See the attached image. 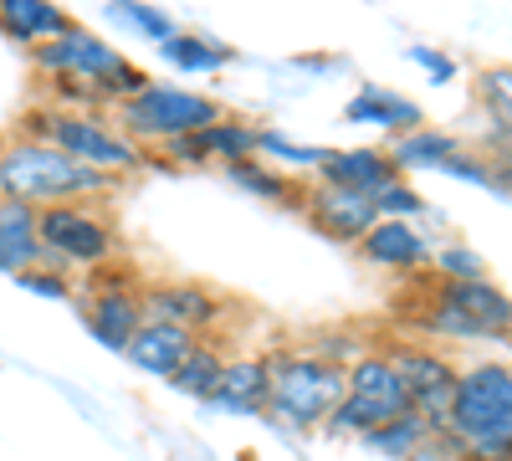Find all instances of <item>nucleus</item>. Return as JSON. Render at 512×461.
I'll return each instance as SVG.
<instances>
[{"label": "nucleus", "instance_id": "obj_27", "mask_svg": "<svg viewBox=\"0 0 512 461\" xmlns=\"http://www.w3.org/2000/svg\"><path fill=\"white\" fill-rule=\"evenodd\" d=\"M431 267L441 282H477L487 277V262L477 257L472 246H446V251H431Z\"/></svg>", "mask_w": 512, "mask_h": 461}, {"label": "nucleus", "instance_id": "obj_25", "mask_svg": "<svg viewBox=\"0 0 512 461\" xmlns=\"http://www.w3.org/2000/svg\"><path fill=\"white\" fill-rule=\"evenodd\" d=\"M425 436H431V421H425V415H415V410H405V415H395V421H384L379 431H369L364 441H369L374 451H384V456H395V461H410Z\"/></svg>", "mask_w": 512, "mask_h": 461}, {"label": "nucleus", "instance_id": "obj_17", "mask_svg": "<svg viewBox=\"0 0 512 461\" xmlns=\"http://www.w3.org/2000/svg\"><path fill=\"white\" fill-rule=\"evenodd\" d=\"M31 267H47V251L36 236V211L21 200H0V272L21 277Z\"/></svg>", "mask_w": 512, "mask_h": 461}, {"label": "nucleus", "instance_id": "obj_29", "mask_svg": "<svg viewBox=\"0 0 512 461\" xmlns=\"http://www.w3.org/2000/svg\"><path fill=\"white\" fill-rule=\"evenodd\" d=\"M507 82H512L507 67H487L482 72V103L497 108V144L502 149H507V129H512V118H507Z\"/></svg>", "mask_w": 512, "mask_h": 461}, {"label": "nucleus", "instance_id": "obj_30", "mask_svg": "<svg viewBox=\"0 0 512 461\" xmlns=\"http://www.w3.org/2000/svg\"><path fill=\"white\" fill-rule=\"evenodd\" d=\"M118 16H123L128 26H139V31H144V36L154 41V47H164V41L180 31V26H175V16H164L159 6H123Z\"/></svg>", "mask_w": 512, "mask_h": 461}, {"label": "nucleus", "instance_id": "obj_4", "mask_svg": "<svg viewBox=\"0 0 512 461\" xmlns=\"http://www.w3.org/2000/svg\"><path fill=\"white\" fill-rule=\"evenodd\" d=\"M31 67L47 72V77H72V82H88V88H98L103 108L113 113L118 103H128L134 93L149 88V72L134 67L118 47H108L103 36L82 31L77 21L57 36V41H41V47H31Z\"/></svg>", "mask_w": 512, "mask_h": 461}, {"label": "nucleus", "instance_id": "obj_3", "mask_svg": "<svg viewBox=\"0 0 512 461\" xmlns=\"http://www.w3.org/2000/svg\"><path fill=\"white\" fill-rule=\"evenodd\" d=\"M16 139H41V144L62 149L67 159L88 164V170H98V175H113V180L144 170V149L128 144V139L113 129V118H103V113L31 108V113L16 118Z\"/></svg>", "mask_w": 512, "mask_h": 461}, {"label": "nucleus", "instance_id": "obj_20", "mask_svg": "<svg viewBox=\"0 0 512 461\" xmlns=\"http://www.w3.org/2000/svg\"><path fill=\"white\" fill-rule=\"evenodd\" d=\"M72 26L67 11L47 6V0H0V31L21 47H41V41H57Z\"/></svg>", "mask_w": 512, "mask_h": 461}, {"label": "nucleus", "instance_id": "obj_21", "mask_svg": "<svg viewBox=\"0 0 512 461\" xmlns=\"http://www.w3.org/2000/svg\"><path fill=\"white\" fill-rule=\"evenodd\" d=\"M395 159V170L410 175V170H446V164L461 154V139L446 134V129H410L395 139V149H384Z\"/></svg>", "mask_w": 512, "mask_h": 461}, {"label": "nucleus", "instance_id": "obj_24", "mask_svg": "<svg viewBox=\"0 0 512 461\" xmlns=\"http://www.w3.org/2000/svg\"><path fill=\"white\" fill-rule=\"evenodd\" d=\"M159 57H164L169 67H180V72H216V67H226L236 52L221 47V41H210V36H185V31H175V36L159 47Z\"/></svg>", "mask_w": 512, "mask_h": 461}, {"label": "nucleus", "instance_id": "obj_15", "mask_svg": "<svg viewBox=\"0 0 512 461\" xmlns=\"http://www.w3.org/2000/svg\"><path fill=\"white\" fill-rule=\"evenodd\" d=\"M395 180H405V175L395 170V159L384 149H328L318 164V185H344L359 195H374Z\"/></svg>", "mask_w": 512, "mask_h": 461}, {"label": "nucleus", "instance_id": "obj_1", "mask_svg": "<svg viewBox=\"0 0 512 461\" xmlns=\"http://www.w3.org/2000/svg\"><path fill=\"white\" fill-rule=\"evenodd\" d=\"M446 436L466 451V461L512 456V369L502 359H487L456 374Z\"/></svg>", "mask_w": 512, "mask_h": 461}, {"label": "nucleus", "instance_id": "obj_22", "mask_svg": "<svg viewBox=\"0 0 512 461\" xmlns=\"http://www.w3.org/2000/svg\"><path fill=\"white\" fill-rule=\"evenodd\" d=\"M349 123H369V129H390V134H410L420 129V108L410 98H395V93H384V88H359L354 103L344 108Z\"/></svg>", "mask_w": 512, "mask_h": 461}, {"label": "nucleus", "instance_id": "obj_5", "mask_svg": "<svg viewBox=\"0 0 512 461\" xmlns=\"http://www.w3.org/2000/svg\"><path fill=\"white\" fill-rule=\"evenodd\" d=\"M415 328L431 339H461V344H502L512 328V303L492 277L477 282H436L425 292V308L415 313Z\"/></svg>", "mask_w": 512, "mask_h": 461}, {"label": "nucleus", "instance_id": "obj_10", "mask_svg": "<svg viewBox=\"0 0 512 461\" xmlns=\"http://www.w3.org/2000/svg\"><path fill=\"white\" fill-rule=\"evenodd\" d=\"M82 318H88L93 339L113 354L128 349L134 328L144 323V282H134L118 262L88 272V287H82Z\"/></svg>", "mask_w": 512, "mask_h": 461}, {"label": "nucleus", "instance_id": "obj_19", "mask_svg": "<svg viewBox=\"0 0 512 461\" xmlns=\"http://www.w3.org/2000/svg\"><path fill=\"white\" fill-rule=\"evenodd\" d=\"M226 344H221V333H200V339L190 344V354L180 359V369L169 374V385L195 395V400H216V385H221V374H226Z\"/></svg>", "mask_w": 512, "mask_h": 461}, {"label": "nucleus", "instance_id": "obj_11", "mask_svg": "<svg viewBox=\"0 0 512 461\" xmlns=\"http://www.w3.org/2000/svg\"><path fill=\"white\" fill-rule=\"evenodd\" d=\"M384 359L395 364L400 374V390L410 400L415 415L431 421V431H446V410H451V390H456V359H446L431 344H384Z\"/></svg>", "mask_w": 512, "mask_h": 461}, {"label": "nucleus", "instance_id": "obj_8", "mask_svg": "<svg viewBox=\"0 0 512 461\" xmlns=\"http://www.w3.org/2000/svg\"><path fill=\"white\" fill-rule=\"evenodd\" d=\"M216 118H226V108L205 93H185V88H169V82H149L144 93H134L128 103L113 108V129L128 144H175L185 134L210 129Z\"/></svg>", "mask_w": 512, "mask_h": 461}, {"label": "nucleus", "instance_id": "obj_6", "mask_svg": "<svg viewBox=\"0 0 512 461\" xmlns=\"http://www.w3.org/2000/svg\"><path fill=\"white\" fill-rule=\"evenodd\" d=\"M36 236L57 272H98L118 262V226L98 200H62L36 211Z\"/></svg>", "mask_w": 512, "mask_h": 461}, {"label": "nucleus", "instance_id": "obj_33", "mask_svg": "<svg viewBox=\"0 0 512 461\" xmlns=\"http://www.w3.org/2000/svg\"><path fill=\"white\" fill-rule=\"evenodd\" d=\"M410 57H415V62H420L425 72H431L436 82H446V77H456V62H451V57H436L431 47H410Z\"/></svg>", "mask_w": 512, "mask_h": 461}, {"label": "nucleus", "instance_id": "obj_7", "mask_svg": "<svg viewBox=\"0 0 512 461\" xmlns=\"http://www.w3.org/2000/svg\"><path fill=\"white\" fill-rule=\"evenodd\" d=\"M344 400V369L313 359L308 349L267 354V410L292 426H328V415Z\"/></svg>", "mask_w": 512, "mask_h": 461}, {"label": "nucleus", "instance_id": "obj_26", "mask_svg": "<svg viewBox=\"0 0 512 461\" xmlns=\"http://www.w3.org/2000/svg\"><path fill=\"white\" fill-rule=\"evenodd\" d=\"M369 200H374L379 221H415V216H425V200H420V190H410V180L384 185V190H374Z\"/></svg>", "mask_w": 512, "mask_h": 461}, {"label": "nucleus", "instance_id": "obj_32", "mask_svg": "<svg viewBox=\"0 0 512 461\" xmlns=\"http://www.w3.org/2000/svg\"><path fill=\"white\" fill-rule=\"evenodd\" d=\"M410 461H466V451H461L446 431H431V436L420 441V451H415Z\"/></svg>", "mask_w": 512, "mask_h": 461}, {"label": "nucleus", "instance_id": "obj_2", "mask_svg": "<svg viewBox=\"0 0 512 461\" xmlns=\"http://www.w3.org/2000/svg\"><path fill=\"white\" fill-rule=\"evenodd\" d=\"M113 190H118L113 175H98V170L67 159L62 149L41 144V139H6L0 144V200H21L31 211H41V205L98 200V195H113Z\"/></svg>", "mask_w": 512, "mask_h": 461}, {"label": "nucleus", "instance_id": "obj_23", "mask_svg": "<svg viewBox=\"0 0 512 461\" xmlns=\"http://www.w3.org/2000/svg\"><path fill=\"white\" fill-rule=\"evenodd\" d=\"M231 185H241L246 195H262V200H282V205H303V185L282 170H267L262 159H241V164H226Z\"/></svg>", "mask_w": 512, "mask_h": 461}, {"label": "nucleus", "instance_id": "obj_13", "mask_svg": "<svg viewBox=\"0 0 512 461\" xmlns=\"http://www.w3.org/2000/svg\"><path fill=\"white\" fill-rule=\"evenodd\" d=\"M297 211L308 216V226H313L318 236L349 241V246H359L364 231L379 221L374 200L359 195V190H344V185H313V190H303V205H297Z\"/></svg>", "mask_w": 512, "mask_h": 461}, {"label": "nucleus", "instance_id": "obj_9", "mask_svg": "<svg viewBox=\"0 0 512 461\" xmlns=\"http://www.w3.org/2000/svg\"><path fill=\"white\" fill-rule=\"evenodd\" d=\"M405 410H410V400L400 390L395 364L384 359L379 349H364L344 369V400H338V410L328 415V431H338V436H369V431H379L384 421H395V415H405Z\"/></svg>", "mask_w": 512, "mask_h": 461}, {"label": "nucleus", "instance_id": "obj_18", "mask_svg": "<svg viewBox=\"0 0 512 461\" xmlns=\"http://www.w3.org/2000/svg\"><path fill=\"white\" fill-rule=\"evenodd\" d=\"M216 405H226L236 415H262L267 410V359L262 354L226 359V374L216 385Z\"/></svg>", "mask_w": 512, "mask_h": 461}, {"label": "nucleus", "instance_id": "obj_28", "mask_svg": "<svg viewBox=\"0 0 512 461\" xmlns=\"http://www.w3.org/2000/svg\"><path fill=\"white\" fill-rule=\"evenodd\" d=\"M262 154H277V159L297 164V170H318L328 149H313V144H292V139H282L277 129H262V134H256V159H262Z\"/></svg>", "mask_w": 512, "mask_h": 461}, {"label": "nucleus", "instance_id": "obj_31", "mask_svg": "<svg viewBox=\"0 0 512 461\" xmlns=\"http://www.w3.org/2000/svg\"><path fill=\"white\" fill-rule=\"evenodd\" d=\"M26 292H36V298H72V272H57V267H31V272H21L16 277Z\"/></svg>", "mask_w": 512, "mask_h": 461}, {"label": "nucleus", "instance_id": "obj_12", "mask_svg": "<svg viewBox=\"0 0 512 461\" xmlns=\"http://www.w3.org/2000/svg\"><path fill=\"white\" fill-rule=\"evenodd\" d=\"M144 318L175 323L185 333H221L226 298L205 282H144Z\"/></svg>", "mask_w": 512, "mask_h": 461}, {"label": "nucleus", "instance_id": "obj_14", "mask_svg": "<svg viewBox=\"0 0 512 461\" xmlns=\"http://www.w3.org/2000/svg\"><path fill=\"white\" fill-rule=\"evenodd\" d=\"M359 257L384 272H425L431 267V241L415 221H374L359 241Z\"/></svg>", "mask_w": 512, "mask_h": 461}, {"label": "nucleus", "instance_id": "obj_16", "mask_svg": "<svg viewBox=\"0 0 512 461\" xmlns=\"http://www.w3.org/2000/svg\"><path fill=\"white\" fill-rule=\"evenodd\" d=\"M200 339V333H185L175 323H159V318H144L134 328V339H128V359H134L144 374H159V380H169V374L180 369V359L190 354V344Z\"/></svg>", "mask_w": 512, "mask_h": 461}]
</instances>
